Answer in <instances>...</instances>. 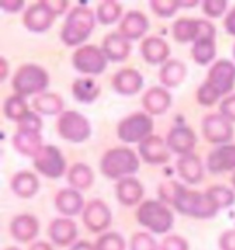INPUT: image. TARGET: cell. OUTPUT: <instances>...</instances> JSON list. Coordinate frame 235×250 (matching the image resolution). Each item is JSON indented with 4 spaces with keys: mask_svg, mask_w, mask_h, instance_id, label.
Listing matches in <instances>:
<instances>
[{
    "mask_svg": "<svg viewBox=\"0 0 235 250\" xmlns=\"http://www.w3.org/2000/svg\"><path fill=\"white\" fill-rule=\"evenodd\" d=\"M158 195L164 204H171L183 216L194 219H212L220 210L208 192L187 190L183 184L168 180L160 184Z\"/></svg>",
    "mask_w": 235,
    "mask_h": 250,
    "instance_id": "1",
    "label": "cell"
},
{
    "mask_svg": "<svg viewBox=\"0 0 235 250\" xmlns=\"http://www.w3.org/2000/svg\"><path fill=\"white\" fill-rule=\"evenodd\" d=\"M96 15L84 6H77L67 14L64 28L61 30V40L67 47H76L84 43L95 28Z\"/></svg>",
    "mask_w": 235,
    "mask_h": 250,
    "instance_id": "2",
    "label": "cell"
},
{
    "mask_svg": "<svg viewBox=\"0 0 235 250\" xmlns=\"http://www.w3.org/2000/svg\"><path fill=\"white\" fill-rule=\"evenodd\" d=\"M140 168L138 154L128 147H114L103 154L99 169L103 176L113 180H121L132 176Z\"/></svg>",
    "mask_w": 235,
    "mask_h": 250,
    "instance_id": "3",
    "label": "cell"
},
{
    "mask_svg": "<svg viewBox=\"0 0 235 250\" xmlns=\"http://www.w3.org/2000/svg\"><path fill=\"white\" fill-rule=\"evenodd\" d=\"M42 128L43 121L36 111H29L25 117L17 124V132L13 136V146L25 157L33 158L43 147L42 142Z\"/></svg>",
    "mask_w": 235,
    "mask_h": 250,
    "instance_id": "4",
    "label": "cell"
},
{
    "mask_svg": "<svg viewBox=\"0 0 235 250\" xmlns=\"http://www.w3.org/2000/svg\"><path fill=\"white\" fill-rule=\"evenodd\" d=\"M69 1L66 0H42L33 3L23 13V26L30 32L43 33L52 26L55 18L66 11Z\"/></svg>",
    "mask_w": 235,
    "mask_h": 250,
    "instance_id": "5",
    "label": "cell"
},
{
    "mask_svg": "<svg viewBox=\"0 0 235 250\" xmlns=\"http://www.w3.org/2000/svg\"><path fill=\"white\" fill-rule=\"evenodd\" d=\"M50 77L45 69L33 63H25L17 69L11 80V85L15 95L26 98L30 95L37 96L45 92Z\"/></svg>",
    "mask_w": 235,
    "mask_h": 250,
    "instance_id": "6",
    "label": "cell"
},
{
    "mask_svg": "<svg viewBox=\"0 0 235 250\" xmlns=\"http://www.w3.org/2000/svg\"><path fill=\"white\" fill-rule=\"evenodd\" d=\"M136 220L154 234H165L173 226V214L161 201L147 199L136 209Z\"/></svg>",
    "mask_w": 235,
    "mask_h": 250,
    "instance_id": "7",
    "label": "cell"
},
{
    "mask_svg": "<svg viewBox=\"0 0 235 250\" xmlns=\"http://www.w3.org/2000/svg\"><path fill=\"white\" fill-rule=\"evenodd\" d=\"M154 121L146 111H136L123 118L117 125L118 139L124 143H138L153 135Z\"/></svg>",
    "mask_w": 235,
    "mask_h": 250,
    "instance_id": "8",
    "label": "cell"
},
{
    "mask_svg": "<svg viewBox=\"0 0 235 250\" xmlns=\"http://www.w3.org/2000/svg\"><path fill=\"white\" fill-rule=\"evenodd\" d=\"M57 131L62 139L72 143H83L91 136L88 118L74 110L64 111L57 121Z\"/></svg>",
    "mask_w": 235,
    "mask_h": 250,
    "instance_id": "9",
    "label": "cell"
},
{
    "mask_svg": "<svg viewBox=\"0 0 235 250\" xmlns=\"http://www.w3.org/2000/svg\"><path fill=\"white\" fill-rule=\"evenodd\" d=\"M107 58L101 47L88 44L79 47L72 55V65L81 74L98 76L107 67Z\"/></svg>",
    "mask_w": 235,
    "mask_h": 250,
    "instance_id": "10",
    "label": "cell"
},
{
    "mask_svg": "<svg viewBox=\"0 0 235 250\" xmlns=\"http://www.w3.org/2000/svg\"><path fill=\"white\" fill-rule=\"evenodd\" d=\"M35 169L48 179H59L66 173V160L61 150L52 145H44L33 157Z\"/></svg>",
    "mask_w": 235,
    "mask_h": 250,
    "instance_id": "11",
    "label": "cell"
},
{
    "mask_svg": "<svg viewBox=\"0 0 235 250\" xmlns=\"http://www.w3.org/2000/svg\"><path fill=\"white\" fill-rule=\"evenodd\" d=\"M205 83L219 95H228L235 87V65L228 59H219L206 74Z\"/></svg>",
    "mask_w": 235,
    "mask_h": 250,
    "instance_id": "12",
    "label": "cell"
},
{
    "mask_svg": "<svg viewBox=\"0 0 235 250\" xmlns=\"http://www.w3.org/2000/svg\"><path fill=\"white\" fill-rule=\"evenodd\" d=\"M202 135L208 143L227 145L234 135L233 123L224 118L220 113L206 114L202 120Z\"/></svg>",
    "mask_w": 235,
    "mask_h": 250,
    "instance_id": "13",
    "label": "cell"
},
{
    "mask_svg": "<svg viewBox=\"0 0 235 250\" xmlns=\"http://www.w3.org/2000/svg\"><path fill=\"white\" fill-rule=\"evenodd\" d=\"M139 157L150 165H161L171 160V150L160 135H151L138 145Z\"/></svg>",
    "mask_w": 235,
    "mask_h": 250,
    "instance_id": "14",
    "label": "cell"
},
{
    "mask_svg": "<svg viewBox=\"0 0 235 250\" xmlns=\"http://www.w3.org/2000/svg\"><path fill=\"white\" fill-rule=\"evenodd\" d=\"M83 221L92 232H102L110 226L111 212L101 199H92L83 210Z\"/></svg>",
    "mask_w": 235,
    "mask_h": 250,
    "instance_id": "15",
    "label": "cell"
},
{
    "mask_svg": "<svg viewBox=\"0 0 235 250\" xmlns=\"http://www.w3.org/2000/svg\"><path fill=\"white\" fill-rule=\"evenodd\" d=\"M165 142L171 153H175L182 157L192 153L197 145V135L187 125H176L169 131Z\"/></svg>",
    "mask_w": 235,
    "mask_h": 250,
    "instance_id": "16",
    "label": "cell"
},
{
    "mask_svg": "<svg viewBox=\"0 0 235 250\" xmlns=\"http://www.w3.org/2000/svg\"><path fill=\"white\" fill-rule=\"evenodd\" d=\"M206 168L213 175L235 172V145H221L213 148L206 158Z\"/></svg>",
    "mask_w": 235,
    "mask_h": 250,
    "instance_id": "17",
    "label": "cell"
},
{
    "mask_svg": "<svg viewBox=\"0 0 235 250\" xmlns=\"http://www.w3.org/2000/svg\"><path fill=\"white\" fill-rule=\"evenodd\" d=\"M143 76L132 67L121 69L113 76V88L120 95H136L143 88Z\"/></svg>",
    "mask_w": 235,
    "mask_h": 250,
    "instance_id": "18",
    "label": "cell"
},
{
    "mask_svg": "<svg viewBox=\"0 0 235 250\" xmlns=\"http://www.w3.org/2000/svg\"><path fill=\"white\" fill-rule=\"evenodd\" d=\"M149 20L143 13L140 11H128L123 17L120 26H118V33L125 37L128 42L131 40H139L146 35L149 30Z\"/></svg>",
    "mask_w": 235,
    "mask_h": 250,
    "instance_id": "19",
    "label": "cell"
},
{
    "mask_svg": "<svg viewBox=\"0 0 235 250\" xmlns=\"http://www.w3.org/2000/svg\"><path fill=\"white\" fill-rule=\"evenodd\" d=\"M140 54L143 59L150 65H160L168 62V57L171 54L169 44L158 36L146 37L140 44Z\"/></svg>",
    "mask_w": 235,
    "mask_h": 250,
    "instance_id": "20",
    "label": "cell"
},
{
    "mask_svg": "<svg viewBox=\"0 0 235 250\" xmlns=\"http://www.w3.org/2000/svg\"><path fill=\"white\" fill-rule=\"evenodd\" d=\"M102 51L106 55L107 61L110 62H124L131 54V44L129 42L123 37L118 32H113L106 35L102 42Z\"/></svg>",
    "mask_w": 235,
    "mask_h": 250,
    "instance_id": "21",
    "label": "cell"
},
{
    "mask_svg": "<svg viewBox=\"0 0 235 250\" xmlns=\"http://www.w3.org/2000/svg\"><path fill=\"white\" fill-rule=\"evenodd\" d=\"M142 103L147 114L161 116L169 109L172 103V96L164 87H151L145 92Z\"/></svg>",
    "mask_w": 235,
    "mask_h": 250,
    "instance_id": "22",
    "label": "cell"
},
{
    "mask_svg": "<svg viewBox=\"0 0 235 250\" xmlns=\"http://www.w3.org/2000/svg\"><path fill=\"white\" fill-rule=\"evenodd\" d=\"M216 29L206 32L204 35H201L199 39L192 43L191 47V57L194 59L195 63H198L201 66L209 65L213 59L216 58Z\"/></svg>",
    "mask_w": 235,
    "mask_h": 250,
    "instance_id": "23",
    "label": "cell"
},
{
    "mask_svg": "<svg viewBox=\"0 0 235 250\" xmlns=\"http://www.w3.org/2000/svg\"><path fill=\"white\" fill-rule=\"evenodd\" d=\"M145 188L138 179L129 176L118 180L116 186V197L118 202L124 206H133L136 204H142Z\"/></svg>",
    "mask_w": 235,
    "mask_h": 250,
    "instance_id": "24",
    "label": "cell"
},
{
    "mask_svg": "<svg viewBox=\"0 0 235 250\" xmlns=\"http://www.w3.org/2000/svg\"><path fill=\"white\" fill-rule=\"evenodd\" d=\"M10 232L18 242H29L39 234V221L32 214H18L10 223Z\"/></svg>",
    "mask_w": 235,
    "mask_h": 250,
    "instance_id": "25",
    "label": "cell"
},
{
    "mask_svg": "<svg viewBox=\"0 0 235 250\" xmlns=\"http://www.w3.org/2000/svg\"><path fill=\"white\" fill-rule=\"evenodd\" d=\"M48 235L58 246H67L74 242L77 236V226L67 217H59L51 221L48 227Z\"/></svg>",
    "mask_w": 235,
    "mask_h": 250,
    "instance_id": "26",
    "label": "cell"
},
{
    "mask_svg": "<svg viewBox=\"0 0 235 250\" xmlns=\"http://www.w3.org/2000/svg\"><path fill=\"white\" fill-rule=\"evenodd\" d=\"M39 187H40L39 179L35 173H32L29 170L17 172L10 180V188L17 197L23 199L35 197L39 191Z\"/></svg>",
    "mask_w": 235,
    "mask_h": 250,
    "instance_id": "27",
    "label": "cell"
},
{
    "mask_svg": "<svg viewBox=\"0 0 235 250\" xmlns=\"http://www.w3.org/2000/svg\"><path fill=\"white\" fill-rule=\"evenodd\" d=\"M55 208L65 216H76L84 210V198L80 191L74 188H64L55 197Z\"/></svg>",
    "mask_w": 235,
    "mask_h": 250,
    "instance_id": "28",
    "label": "cell"
},
{
    "mask_svg": "<svg viewBox=\"0 0 235 250\" xmlns=\"http://www.w3.org/2000/svg\"><path fill=\"white\" fill-rule=\"evenodd\" d=\"M176 169L179 176L189 184H197L204 177V167L199 157L195 154H186L179 157L176 161Z\"/></svg>",
    "mask_w": 235,
    "mask_h": 250,
    "instance_id": "29",
    "label": "cell"
},
{
    "mask_svg": "<svg viewBox=\"0 0 235 250\" xmlns=\"http://www.w3.org/2000/svg\"><path fill=\"white\" fill-rule=\"evenodd\" d=\"M202 20L179 18L172 26V35L179 43H195L201 35Z\"/></svg>",
    "mask_w": 235,
    "mask_h": 250,
    "instance_id": "30",
    "label": "cell"
},
{
    "mask_svg": "<svg viewBox=\"0 0 235 250\" xmlns=\"http://www.w3.org/2000/svg\"><path fill=\"white\" fill-rule=\"evenodd\" d=\"M186 74H187V67L183 62L179 59H171L161 66L158 79L162 85L168 88H175L183 83Z\"/></svg>",
    "mask_w": 235,
    "mask_h": 250,
    "instance_id": "31",
    "label": "cell"
},
{
    "mask_svg": "<svg viewBox=\"0 0 235 250\" xmlns=\"http://www.w3.org/2000/svg\"><path fill=\"white\" fill-rule=\"evenodd\" d=\"M33 109L42 116H57L64 113V99L54 92H43L33 98Z\"/></svg>",
    "mask_w": 235,
    "mask_h": 250,
    "instance_id": "32",
    "label": "cell"
},
{
    "mask_svg": "<svg viewBox=\"0 0 235 250\" xmlns=\"http://www.w3.org/2000/svg\"><path fill=\"white\" fill-rule=\"evenodd\" d=\"M73 98L80 103H92L101 95V85L91 77H83L73 81Z\"/></svg>",
    "mask_w": 235,
    "mask_h": 250,
    "instance_id": "33",
    "label": "cell"
},
{
    "mask_svg": "<svg viewBox=\"0 0 235 250\" xmlns=\"http://www.w3.org/2000/svg\"><path fill=\"white\" fill-rule=\"evenodd\" d=\"M67 182L77 191L88 190L94 183V172L85 164H74L67 172Z\"/></svg>",
    "mask_w": 235,
    "mask_h": 250,
    "instance_id": "34",
    "label": "cell"
},
{
    "mask_svg": "<svg viewBox=\"0 0 235 250\" xmlns=\"http://www.w3.org/2000/svg\"><path fill=\"white\" fill-rule=\"evenodd\" d=\"M29 109H28V104L25 102V98L20 95H11L8 96L7 99L4 101V104H3V113L7 120L10 121H15L17 124L22 120L28 113H29Z\"/></svg>",
    "mask_w": 235,
    "mask_h": 250,
    "instance_id": "35",
    "label": "cell"
},
{
    "mask_svg": "<svg viewBox=\"0 0 235 250\" xmlns=\"http://www.w3.org/2000/svg\"><path fill=\"white\" fill-rule=\"evenodd\" d=\"M123 14L121 4L114 0H106L102 1L96 8V20L102 25H113L117 22Z\"/></svg>",
    "mask_w": 235,
    "mask_h": 250,
    "instance_id": "36",
    "label": "cell"
},
{
    "mask_svg": "<svg viewBox=\"0 0 235 250\" xmlns=\"http://www.w3.org/2000/svg\"><path fill=\"white\" fill-rule=\"evenodd\" d=\"M206 192L212 197V199L217 205L220 206V209L228 208L235 204L234 190L228 188L226 186H212L206 190Z\"/></svg>",
    "mask_w": 235,
    "mask_h": 250,
    "instance_id": "37",
    "label": "cell"
},
{
    "mask_svg": "<svg viewBox=\"0 0 235 250\" xmlns=\"http://www.w3.org/2000/svg\"><path fill=\"white\" fill-rule=\"evenodd\" d=\"M95 250H125V241L117 232H107L98 238Z\"/></svg>",
    "mask_w": 235,
    "mask_h": 250,
    "instance_id": "38",
    "label": "cell"
},
{
    "mask_svg": "<svg viewBox=\"0 0 235 250\" xmlns=\"http://www.w3.org/2000/svg\"><path fill=\"white\" fill-rule=\"evenodd\" d=\"M150 7L155 15L160 18H171L176 14L177 8L180 7L179 0H151Z\"/></svg>",
    "mask_w": 235,
    "mask_h": 250,
    "instance_id": "39",
    "label": "cell"
},
{
    "mask_svg": "<svg viewBox=\"0 0 235 250\" xmlns=\"http://www.w3.org/2000/svg\"><path fill=\"white\" fill-rule=\"evenodd\" d=\"M197 102L201 104V106H205V107H211L213 104L219 102L220 99V95L206 84L205 81L199 85V88L197 89Z\"/></svg>",
    "mask_w": 235,
    "mask_h": 250,
    "instance_id": "40",
    "label": "cell"
},
{
    "mask_svg": "<svg viewBox=\"0 0 235 250\" xmlns=\"http://www.w3.org/2000/svg\"><path fill=\"white\" fill-rule=\"evenodd\" d=\"M131 250H157V242L147 232H136L131 238Z\"/></svg>",
    "mask_w": 235,
    "mask_h": 250,
    "instance_id": "41",
    "label": "cell"
},
{
    "mask_svg": "<svg viewBox=\"0 0 235 250\" xmlns=\"http://www.w3.org/2000/svg\"><path fill=\"white\" fill-rule=\"evenodd\" d=\"M227 8V1L226 0H205L202 3V11L206 17L211 18H219L224 14Z\"/></svg>",
    "mask_w": 235,
    "mask_h": 250,
    "instance_id": "42",
    "label": "cell"
},
{
    "mask_svg": "<svg viewBox=\"0 0 235 250\" xmlns=\"http://www.w3.org/2000/svg\"><path fill=\"white\" fill-rule=\"evenodd\" d=\"M219 113L230 123H235V94L226 96L219 104Z\"/></svg>",
    "mask_w": 235,
    "mask_h": 250,
    "instance_id": "43",
    "label": "cell"
},
{
    "mask_svg": "<svg viewBox=\"0 0 235 250\" xmlns=\"http://www.w3.org/2000/svg\"><path fill=\"white\" fill-rule=\"evenodd\" d=\"M161 250H189V245L182 236H167L161 243Z\"/></svg>",
    "mask_w": 235,
    "mask_h": 250,
    "instance_id": "44",
    "label": "cell"
},
{
    "mask_svg": "<svg viewBox=\"0 0 235 250\" xmlns=\"http://www.w3.org/2000/svg\"><path fill=\"white\" fill-rule=\"evenodd\" d=\"M219 246L221 250H235V228L221 234Z\"/></svg>",
    "mask_w": 235,
    "mask_h": 250,
    "instance_id": "45",
    "label": "cell"
},
{
    "mask_svg": "<svg viewBox=\"0 0 235 250\" xmlns=\"http://www.w3.org/2000/svg\"><path fill=\"white\" fill-rule=\"evenodd\" d=\"M25 1L23 0H1L0 7L7 13H18L23 8Z\"/></svg>",
    "mask_w": 235,
    "mask_h": 250,
    "instance_id": "46",
    "label": "cell"
},
{
    "mask_svg": "<svg viewBox=\"0 0 235 250\" xmlns=\"http://www.w3.org/2000/svg\"><path fill=\"white\" fill-rule=\"evenodd\" d=\"M223 23H224V29H226L228 35L235 36V7L226 15Z\"/></svg>",
    "mask_w": 235,
    "mask_h": 250,
    "instance_id": "47",
    "label": "cell"
},
{
    "mask_svg": "<svg viewBox=\"0 0 235 250\" xmlns=\"http://www.w3.org/2000/svg\"><path fill=\"white\" fill-rule=\"evenodd\" d=\"M8 76V63L4 57L0 58V81H3L7 79Z\"/></svg>",
    "mask_w": 235,
    "mask_h": 250,
    "instance_id": "48",
    "label": "cell"
},
{
    "mask_svg": "<svg viewBox=\"0 0 235 250\" xmlns=\"http://www.w3.org/2000/svg\"><path fill=\"white\" fill-rule=\"evenodd\" d=\"M70 250H95V245H91L87 241H80V242L74 243Z\"/></svg>",
    "mask_w": 235,
    "mask_h": 250,
    "instance_id": "49",
    "label": "cell"
},
{
    "mask_svg": "<svg viewBox=\"0 0 235 250\" xmlns=\"http://www.w3.org/2000/svg\"><path fill=\"white\" fill-rule=\"evenodd\" d=\"M29 250H52V248L47 242H36L30 246Z\"/></svg>",
    "mask_w": 235,
    "mask_h": 250,
    "instance_id": "50",
    "label": "cell"
},
{
    "mask_svg": "<svg viewBox=\"0 0 235 250\" xmlns=\"http://www.w3.org/2000/svg\"><path fill=\"white\" fill-rule=\"evenodd\" d=\"M179 1H180V7H194V6L198 4V0H194V1H182V0H179Z\"/></svg>",
    "mask_w": 235,
    "mask_h": 250,
    "instance_id": "51",
    "label": "cell"
},
{
    "mask_svg": "<svg viewBox=\"0 0 235 250\" xmlns=\"http://www.w3.org/2000/svg\"><path fill=\"white\" fill-rule=\"evenodd\" d=\"M231 184H233V187L235 188V172H234V175L231 176Z\"/></svg>",
    "mask_w": 235,
    "mask_h": 250,
    "instance_id": "52",
    "label": "cell"
},
{
    "mask_svg": "<svg viewBox=\"0 0 235 250\" xmlns=\"http://www.w3.org/2000/svg\"><path fill=\"white\" fill-rule=\"evenodd\" d=\"M6 250H20V249H18V248H7Z\"/></svg>",
    "mask_w": 235,
    "mask_h": 250,
    "instance_id": "53",
    "label": "cell"
},
{
    "mask_svg": "<svg viewBox=\"0 0 235 250\" xmlns=\"http://www.w3.org/2000/svg\"><path fill=\"white\" fill-rule=\"evenodd\" d=\"M233 54H234V58H235V44H234V48H233Z\"/></svg>",
    "mask_w": 235,
    "mask_h": 250,
    "instance_id": "54",
    "label": "cell"
}]
</instances>
